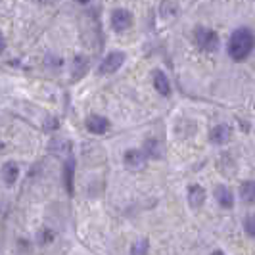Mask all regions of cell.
<instances>
[{
	"mask_svg": "<svg viewBox=\"0 0 255 255\" xmlns=\"http://www.w3.org/2000/svg\"><path fill=\"white\" fill-rule=\"evenodd\" d=\"M254 46H255L254 33H252L250 29H246V27H240V29H236V31L230 35L227 50H229V56L234 62H244V60L252 54Z\"/></svg>",
	"mask_w": 255,
	"mask_h": 255,
	"instance_id": "6da1fadb",
	"label": "cell"
},
{
	"mask_svg": "<svg viewBox=\"0 0 255 255\" xmlns=\"http://www.w3.org/2000/svg\"><path fill=\"white\" fill-rule=\"evenodd\" d=\"M194 38H196V44H198L200 50L215 52L219 48V35L213 31V29L198 27L196 33H194Z\"/></svg>",
	"mask_w": 255,
	"mask_h": 255,
	"instance_id": "7a4b0ae2",
	"label": "cell"
},
{
	"mask_svg": "<svg viewBox=\"0 0 255 255\" xmlns=\"http://www.w3.org/2000/svg\"><path fill=\"white\" fill-rule=\"evenodd\" d=\"M125 64V54L123 52H112L104 58V62L100 64V73L108 75V73H115L121 65Z\"/></svg>",
	"mask_w": 255,
	"mask_h": 255,
	"instance_id": "3957f363",
	"label": "cell"
},
{
	"mask_svg": "<svg viewBox=\"0 0 255 255\" xmlns=\"http://www.w3.org/2000/svg\"><path fill=\"white\" fill-rule=\"evenodd\" d=\"M130 25H132V13L123 10V8L114 10V13H112V27H114L115 31H119V33L127 31Z\"/></svg>",
	"mask_w": 255,
	"mask_h": 255,
	"instance_id": "277c9868",
	"label": "cell"
},
{
	"mask_svg": "<svg viewBox=\"0 0 255 255\" xmlns=\"http://www.w3.org/2000/svg\"><path fill=\"white\" fill-rule=\"evenodd\" d=\"M125 167L130 171H140L144 163H146V153L142 150H127L125 152Z\"/></svg>",
	"mask_w": 255,
	"mask_h": 255,
	"instance_id": "5b68a950",
	"label": "cell"
},
{
	"mask_svg": "<svg viewBox=\"0 0 255 255\" xmlns=\"http://www.w3.org/2000/svg\"><path fill=\"white\" fill-rule=\"evenodd\" d=\"M230 136H232V128L229 125H217V127L211 128V132H209V140L213 142V144H217V146H223V144H227L230 140Z\"/></svg>",
	"mask_w": 255,
	"mask_h": 255,
	"instance_id": "8992f818",
	"label": "cell"
},
{
	"mask_svg": "<svg viewBox=\"0 0 255 255\" xmlns=\"http://www.w3.org/2000/svg\"><path fill=\"white\" fill-rule=\"evenodd\" d=\"M87 128L92 134H104L110 128V121L102 115H90L87 119Z\"/></svg>",
	"mask_w": 255,
	"mask_h": 255,
	"instance_id": "52a82bcc",
	"label": "cell"
},
{
	"mask_svg": "<svg viewBox=\"0 0 255 255\" xmlns=\"http://www.w3.org/2000/svg\"><path fill=\"white\" fill-rule=\"evenodd\" d=\"M73 179H75V159L73 155H69L64 163V182L69 196H73Z\"/></svg>",
	"mask_w": 255,
	"mask_h": 255,
	"instance_id": "ba28073f",
	"label": "cell"
},
{
	"mask_svg": "<svg viewBox=\"0 0 255 255\" xmlns=\"http://www.w3.org/2000/svg\"><path fill=\"white\" fill-rule=\"evenodd\" d=\"M204 202H205V190L200 184H192L190 188H188V204H190V207L198 209V207L204 205Z\"/></svg>",
	"mask_w": 255,
	"mask_h": 255,
	"instance_id": "9c48e42d",
	"label": "cell"
},
{
	"mask_svg": "<svg viewBox=\"0 0 255 255\" xmlns=\"http://www.w3.org/2000/svg\"><path fill=\"white\" fill-rule=\"evenodd\" d=\"M153 87L155 90L161 94V96H169L171 94V85H169V79L163 71H159V69H155L153 71Z\"/></svg>",
	"mask_w": 255,
	"mask_h": 255,
	"instance_id": "30bf717a",
	"label": "cell"
},
{
	"mask_svg": "<svg viewBox=\"0 0 255 255\" xmlns=\"http://www.w3.org/2000/svg\"><path fill=\"white\" fill-rule=\"evenodd\" d=\"M17 177H19V167L15 165L13 161L4 163V167H2V179H4V182L8 186H12V184H15Z\"/></svg>",
	"mask_w": 255,
	"mask_h": 255,
	"instance_id": "8fae6325",
	"label": "cell"
},
{
	"mask_svg": "<svg viewBox=\"0 0 255 255\" xmlns=\"http://www.w3.org/2000/svg\"><path fill=\"white\" fill-rule=\"evenodd\" d=\"M215 198L221 204V207H227V209H230L232 204H234V196H232V192L227 186H217L215 188Z\"/></svg>",
	"mask_w": 255,
	"mask_h": 255,
	"instance_id": "7c38bea8",
	"label": "cell"
},
{
	"mask_svg": "<svg viewBox=\"0 0 255 255\" xmlns=\"http://www.w3.org/2000/svg\"><path fill=\"white\" fill-rule=\"evenodd\" d=\"M87 69H89V60L85 58V56H77L75 62H73V79H81V77L87 73Z\"/></svg>",
	"mask_w": 255,
	"mask_h": 255,
	"instance_id": "4fadbf2b",
	"label": "cell"
},
{
	"mask_svg": "<svg viewBox=\"0 0 255 255\" xmlns=\"http://www.w3.org/2000/svg\"><path fill=\"white\" fill-rule=\"evenodd\" d=\"M242 200L248 204H255V182H244L242 184Z\"/></svg>",
	"mask_w": 255,
	"mask_h": 255,
	"instance_id": "5bb4252c",
	"label": "cell"
},
{
	"mask_svg": "<svg viewBox=\"0 0 255 255\" xmlns=\"http://www.w3.org/2000/svg\"><path fill=\"white\" fill-rule=\"evenodd\" d=\"M148 250H150V242H148V238H140V240H136V242L132 244V248H130V255H146L148 254Z\"/></svg>",
	"mask_w": 255,
	"mask_h": 255,
	"instance_id": "9a60e30c",
	"label": "cell"
},
{
	"mask_svg": "<svg viewBox=\"0 0 255 255\" xmlns=\"http://www.w3.org/2000/svg\"><path fill=\"white\" fill-rule=\"evenodd\" d=\"M144 153L150 155V157H159V144H157V140H146Z\"/></svg>",
	"mask_w": 255,
	"mask_h": 255,
	"instance_id": "2e32d148",
	"label": "cell"
},
{
	"mask_svg": "<svg viewBox=\"0 0 255 255\" xmlns=\"http://www.w3.org/2000/svg\"><path fill=\"white\" fill-rule=\"evenodd\" d=\"M244 230L248 236L255 238V213H250L248 217L244 219Z\"/></svg>",
	"mask_w": 255,
	"mask_h": 255,
	"instance_id": "e0dca14e",
	"label": "cell"
},
{
	"mask_svg": "<svg viewBox=\"0 0 255 255\" xmlns=\"http://www.w3.org/2000/svg\"><path fill=\"white\" fill-rule=\"evenodd\" d=\"M54 240V232L50 229H42L38 232V242L40 244H50Z\"/></svg>",
	"mask_w": 255,
	"mask_h": 255,
	"instance_id": "ac0fdd59",
	"label": "cell"
},
{
	"mask_svg": "<svg viewBox=\"0 0 255 255\" xmlns=\"http://www.w3.org/2000/svg\"><path fill=\"white\" fill-rule=\"evenodd\" d=\"M44 127H46V128H56V127H58V121H56V119H50L48 123H44Z\"/></svg>",
	"mask_w": 255,
	"mask_h": 255,
	"instance_id": "d6986e66",
	"label": "cell"
},
{
	"mask_svg": "<svg viewBox=\"0 0 255 255\" xmlns=\"http://www.w3.org/2000/svg\"><path fill=\"white\" fill-rule=\"evenodd\" d=\"M6 50V40H4V35L0 33V54Z\"/></svg>",
	"mask_w": 255,
	"mask_h": 255,
	"instance_id": "ffe728a7",
	"label": "cell"
},
{
	"mask_svg": "<svg viewBox=\"0 0 255 255\" xmlns=\"http://www.w3.org/2000/svg\"><path fill=\"white\" fill-rule=\"evenodd\" d=\"M77 2H79V4H89L90 0H77Z\"/></svg>",
	"mask_w": 255,
	"mask_h": 255,
	"instance_id": "44dd1931",
	"label": "cell"
},
{
	"mask_svg": "<svg viewBox=\"0 0 255 255\" xmlns=\"http://www.w3.org/2000/svg\"><path fill=\"white\" fill-rule=\"evenodd\" d=\"M213 255H225V254H223V252H215Z\"/></svg>",
	"mask_w": 255,
	"mask_h": 255,
	"instance_id": "7402d4cb",
	"label": "cell"
},
{
	"mask_svg": "<svg viewBox=\"0 0 255 255\" xmlns=\"http://www.w3.org/2000/svg\"><path fill=\"white\" fill-rule=\"evenodd\" d=\"M40 2H42V4H46V2H52V0H40Z\"/></svg>",
	"mask_w": 255,
	"mask_h": 255,
	"instance_id": "603a6c76",
	"label": "cell"
}]
</instances>
